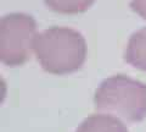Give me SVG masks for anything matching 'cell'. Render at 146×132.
Wrapping results in <instances>:
<instances>
[{
	"instance_id": "1",
	"label": "cell",
	"mask_w": 146,
	"mask_h": 132,
	"mask_svg": "<svg viewBox=\"0 0 146 132\" xmlns=\"http://www.w3.org/2000/svg\"><path fill=\"white\" fill-rule=\"evenodd\" d=\"M34 53L44 71L52 75H67L84 65L86 43L78 31L54 26L36 36Z\"/></svg>"
},
{
	"instance_id": "2",
	"label": "cell",
	"mask_w": 146,
	"mask_h": 132,
	"mask_svg": "<svg viewBox=\"0 0 146 132\" xmlns=\"http://www.w3.org/2000/svg\"><path fill=\"white\" fill-rule=\"evenodd\" d=\"M95 109L140 122L146 117V84L125 75H116L101 82L94 97Z\"/></svg>"
},
{
	"instance_id": "3",
	"label": "cell",
	"mask_w": 146,
	"mask_h": 132,
	"mask_svg": "<svg viewBox=\"0 0 146 132\" xmlns=\"http://www.w3.org/2000/svg\"><path fill=\"white\" fill-rule=\"evenodd\" d=\"M36 22L31 15L13 12L0 20V61L21 66L31 58L36 38Z\"/></svg>"
},
{
	"instance_id": "4",
	"label": "cell",
	"mask_w": 146,
	"mask_h": 132,
	"mask_svg": "<svg viewBox=\"0 0 146 132\" xmlns=\"http://www.w3.org/2000/svg\"><path fill=\"white\" fill-rule=\"evenodd\" d=\"M76 132H129L117 116L110 114H94L82 122Z\"/></svg>"
},
{
	"instance_id": "5",
	"label": "cell",
	"mask_w": 146,
	"mask_h": 132,
	"mask_svg": "<svg viewBox=\"0 0 146 132\" xmlns=\"http://www.w3.org/2000/svg\"><path fill=\"white\" fill-rule=\"evenodd\" d=\"M124 60L135 69L146 72V27L130 36L124 52Z\"/></svg>"
},
{
	"instance_id": "6",
	"label": "cell",
	"mask_w": 146,
	"mask_h": 132,
	"mask_svg": "<svg viewBox=\"0 0 146 132\" xmlns=\"http://www.w3.org/2000/svg\"><path fill=\"white\" fill-rule=\"evenodd\" d=\"M50 10L60 13H80L86 11L95 0H44Z\"/></svg>"
},
{
	"instance_id": "7",
	"label": "cell",
	"mask_w": 146,
	"mask_h": 132,
	"mask_svg": "<svg viewBox=\"0 0 146 132\" xmlns=\"http://www.w3.org/2000/svg\"><path fill=\"white\" fill-rule=\"evenodd\" d=\"M130 7L134 12H136L140 17L146 20V0H131Z\"/></svg>"
}]
</instances>
